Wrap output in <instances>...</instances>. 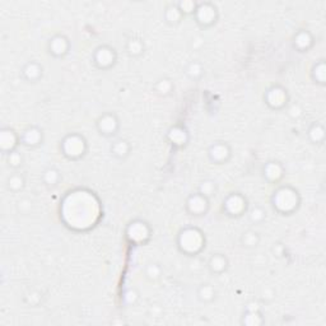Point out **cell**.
I'll list each match as a JSON object with an SVG mask.
<instances>
[{"mask_svg": "<svg viewBox=\"0 0 326 326\" xmlns=\"http://www.w3.org/2000/svg\"><path fill=\"white\" fill-rule=\"evenodd\" d=\"M112 154L118 158H125L129 156L130 144L126 140H118L112 144L111 147Z\"/></svg>", "mask_w": 326, "mask_h": 326, "instance_id": "obj_22", "label": "cell"}, {"mask_svg": "<svg viewBox=\"0 0 326 326\" xmlns=\"http://www.w3.org/2000/svg\"><path fill=\"white\" fill-rule=\"evenodd\" d=\"M264 176L266 180L272 182H277L283 176V167L278 162H269L264 167Z\"/></svg>", "mask_w": 326, "mask_h": 326, "instance_id": "obj_17", "label": "cell"}, {"mask_svg": "<svg viewBox=\"0 0 326 326\" xmlns=\"http://www.w3.org/2000/svg\"><path fill=\"white\" fill-rule=\"evenodd\" d=\"M21 142L27 147H36L42 142V131L39 127H28L21 135Z\"/></svg>", "mask_w": 326, "mask_h": 326, "instance_id": "obj_14", "label": "cell"}, {"mask_svg": "<svg viewBox=\"0 0 326 326\" xmlns=\"http://www.w3.org/2000/svg\"><path fill=\"white\" fill-rule=\"evenodd\" d=\"M172 82L166 78L158 81L157 83H156V85H154L156 92H157L158 94H161V96H168V94L172 92Z\"/></svg>", "mask_w": 326, "mask_h": 326, "instance_id": "obj_27", "label": "cell"}, {"mask_svg": "<svg viewBox=\"0 0 326 326\" xmlns=\"http://www.w3.org/2000/svg\"><path fill=\"white\" fill-rule=\"evenodd\" d=\"M138 298H139V293L136 292L135 289H127L124 293V302L126 305H134Z\"/></svg>", "mask_w": 326, "mask_h": 326, "instance_id": "obj_36", "label": "cell"}, {"mask_svg": "<svg viewBox=\"0 0 326 326\" xmlns=\"http://www.w3.org/2000/svg\"><path fill=\"white\" fill-rule=\"evenodd\" d=\"M18 142H21V136H18L12 129H3L0 133V148L5 154L10 153L15 149Z\"/></svg>", "mask_w": 326, "mask_h": 326, "instance_id": "obj_12", "label": "cell"}, {"mask_svg": "<svg viewBox=\"0 0 326 326\" xmlns=\"http://www.w3.org/2000/svg\"><path fill=\"white\" fill-rule=\"evenodd\" d=\"M48 51L56 58H61L64 55H67L69 51V40L61 35L52 37L48 42Z\"/></svg>", "mask_w": 326, "mask_h": 326, "instance_id": "obj_13", "label": "cell"}, {"mask_svg": "<svg viewBox=\"0 0 326 326\" xmlns=\"http://www.w3.org/2000/svg\"><path fill=\"white\" fill-rule=\"evenodd\" d=\"M168 139L175 145H184L187 142V131L182 126H173L168 131Z\"/></svg>", "mask_w": 326, "mask_h": 326, "instance_id": "obj_19", "label": "cell"}, {"mask_svg": "<svg viewBox=\"0 0 326 326\" xmlns=\"http://www.w3.org/2000/svg\"><path fill=\"white\" fill-rule=\"evenodd\" d=\"M208 156L211 162L217 163V164H222V163L227 162L228 158L231 157L230 145L223 142L214 143V144H211L209 147Z\"/></svg>", "mask_w": 326, "mask_h": 326, "instance_id": "obj_10", "label": "cell"}, {"mask_svg": "<svg viewBox=\"0 0 326 326\" xmlns=\"http://www.w3.org/2000/svg\"><path fill=\"white\" fill-rule=\"evenodd\" d=\"M314 43V39H312L311 34L307 31H299L298 34L294 36V47L299 51H306L311 47Z\"/></svg>", "mask_w": 326, "mask_h": 326, "instance_id": "obj_18", "label": "cell"}, {"mask_svg": "<svg viewBox=\"0 0 326 326\" xmlns=\"http://www.w3.org/2000/svg\"><path fill=\"white\" fill-rule=\"evenodd\" d=\"M161 273H162V269L158 264H149L147 268H145V274L152 281H156L161 277Z\"/></svg>", "mask_w": 326, "mask_h": 326, "instance_id": "obj_33", "label": "cell"}, {"mask_svg": "<svg viewBox=\"0 0 326 326\" xmlns=\"http://www.w3.org/2000/svg\"><path fill=\"white\" fill-rule=\"evenodd\" d=\"M97 129L102 135H115L119 130V119L115 114H105L97 121Z\"/></svg>", "mask_w": 326, "mask_h": 326, "instance_id": "obj_9", "label": "cell"}, {"mask_svg": "<svg viewBox=\"0 0 326 326\" xmlns=\"http://www.w3.org/2000/svg\"><path fill=\"white\" fill-rule=\"evenodd\" d=\"M195 15H197L198 23L203 27H208L214 23L215 19H217V12H215V8L211 4L205 3V4H200L195 9Z\"/></svg>", "mask_w": 326, "mask_h": 326, "instance_id": "obj_11", "label": "cell"}, {"mask_svg": "<svg viewBox=\"0 0 326 326\" xmlns=\"http://www.w3.org/2000/svg\"><path fill=\"white\" fill-rule=\"evenodd\" d=\"M260 242L259 233L255 232L252 230H248L246 232L242 233L241 236V244L246 247H256L257 244Z\"/></svg>", "mask_w": 326, "mask_h": 326, "instance_id": "obj_24", "label": "cell"}, {"mask_svg": "<svg viewBox=\"0 0 326 326\" xmlns=\"http://www.w3.org/2000/svg\"><path fill=\"white\" fill-rule=\"evenodd\" d=\"M215 294H217V292H215L214 287L210 284H202L199 289H198V298L202 302H211L215 298Z\"/></svg>", "mask_w": 326, "mask_h": 326, "instance_id": "obj_21", "label": "cell"}, {"mask_svg": "<svg viewBox=\"0 0 326 326\" xmlns=\"http://www.w3.org/2000/svg\"><path fill=\"white\" fill-rule=\"evenodd\" d=\"M22 74L28 82H37L42 77V67L36 61H30L23 67Z\"/></svg>", "mask_w": 326, "mask_h": 326, "instance_id": "obj_15", "label": "cell"}, {"mask_svg": "<svg viewBox=\"0 0 326 326\" xmlns=\"http://www.w3.org/2000/svg\"><path fill=\"white\" fill-rule=\"evenodd\" d=\"M186 74L190 77L191 79H199L203 76V67L202 64L198 61H193L187 65Z\"/></svg>", "mask_w": 326, "mask_h": 326, "instance_id": "obj_30", "label": "cell"}, {"mask_svg": "<svg viewBox=\"0 0 326 326\" xmlns=\"http://www.w3.org/2000/svg\"><path fill=\"white\" fill-rule=\"evenodd\" d=\"M178 247L187 255H195L205 246V237L198 228H185L180 232L177 240Z\"/></svg>", "mask_w": 326, "mask_h": 326, "instance_id": "obj_1", "label": "cell"}, {"mask_svg": "<svg viewBox=\"0 0 326 326\" xmlns=\"http://www.w3.org/2000/svg\"><path fill=\"white\" fill-rule=\"evenodd\" d=\"M308 136L310 139L315 143V144H320L325 139V129L319 122H314L308 129Z\"/></svg>", "mask_w": 326, "mask_h": 326, "instance_id": "obj_20", "label": "cell"}, {"mask_svg": "<svg viewBox=\"0 0 326 326\" xmlns=\"http://www.w3.org/2000/svg\"><path fill=\"white\" fill-rule=\"evenodd\" d=\"M126 236L131 242H145L151 236V228L145 222L134 221L127 227Z\"/></svg>", "mask_w": 326, "mask_h": 326, "instance_id": "obj_5", "label": "cell"}, {"mask_svg": "<svg viewBox=\"0 0 326 326\" xmlns=\"http://www.w3.org/2000/svg\"><path fill=\"white\" fill-rule=\"evenodd\" d=\"M298 193L289 186H283L275 191L273 195V205L281 213H290L298 206Z\"/></svg>", "mask_w": 326, "mask_h": 326, "instance_id": "obj_2", "label": "cell"}, {"mask_svg": "<svg viewBox=\"0 0 326 326\" xmlns=\"http://www.w3.org/2000/svg\"><path fill=\"white\" fill-rule=\"evenodd\" d=\"M93 60L100 69H109L116 61L115 50L110 46H100L94 52Z\"/></svg>", "mask_w": 326, "mask_h": 326, "instance_id": "obj_6", "label": "cell"}, {"mask_svg": "<svg viewBox=\"0 0 326 326\" xmlns=\"http://www.w3.org/2000/svg\"><path fill=\"white\" fill-rule=\"evenodd\" d=\"M312 76H314V79L317 83L325 84V64H324L323 60L315 65L314 69H312Z\"/></svg>", "mask_w": 326, "mask_h": 326, "instance_id": "obj_31", "label": "cell"}, {"mask_svg": "<svg viewBox=\"0 0 326 326\" xmlns=\"http://www.w3.org/2000/svg\"><path fill=\"white\" fill-rule=\"evenodd\" d=\"M60 180V172L56 168H47L43 173V181L48 186H55Z\"/></svg>", "mask_w": 326, "mask_h": 326, "instance_id": "obj_28", "label": "cell"}, {"mask_svg": "<svg viewBox=\"0 0 326 326\" xmlns=\"http://www.w3.org/2000/svg\"><path fill=\"white\" fill-rule=\"evenodd\" d=\"M215 191V185L214 182L211 181H204L199 187V193L203 194L204 197H206L209 199V197H211Z\"/></svg>", "mask_w": 326, "mask_h": 326, "instance_id": "obj_34", "label": "cell"}, {"mask_svg": "<svg viewBox=\"0 0 326 326\" xmlns=\"http://www.w3.org/2000/svg\"><path fill=\"white\" fill-rule=\"evenodd\" d=\"M265 210H264L261 206L256 205L250 210V219L251 222H254V223H261V222L265 219Z\"/></svg>", "mask_w": 326, "mask_h": 326, "instance_id": "obj_32", "label": "cell"}, {"mask_svg": "<svg viewBox=\"0 0 326 326\" xmlns=\"http://www.w3.org/2000/svg\"><path fill=\"white\" fill-rule=\"evenodd\" d=\"M186 208L193 215L205 214L209 208V199L200 193L193 194L187 199Z\"/></svg>", "mask_w": 326, "mask_h": 326, "instance_id": "obj_8", "label": "cell"}, {"mask_svg": "<svg viewBox=\"0 0 326 326\" xmlns=\"http://www.w3.org/2000/svg\"><path fill=\"white\" fill-rule=\"evenodd\" d=\"M8 163H9V166L17 168V167H19L22 164V156L18 152H10V153H8Z\"/></svg>", "mask_w": 326, "mask_h": 326, "instance_id": "obj_35", "label": "cell"}, {"mask_svg": "<svg viewBox=\"0 0 326 326\" xmlns=\"http://www.w3.org/2000/svg\"><path fill=\"white\" fill-rule=\"evenodd\" d=\"M24 186V178L23 176L19 173H14L8 178V189L12 191H18L21 190L22 187Z\"/></svg>", "mask_w": 326, "mask_h": 326, "instance_id": "obj_29", "label": "cell"}, {"mask_svg": "<svg viewBox=\"0 0 326 326\" xmlns=\"http://www.w3.org/2000/svg\"><path fill=\"white\" fill-rule=\"evenodd\" d=\"M182 12L180 10L177 5H171L168 6L166 9V13H164V17H166V21L168 22L169 24H177L180 23L182 18Z\"/></svg>", "mask_w": 326, "mask_h": 326, "instance_id": "obj_25", "label": "cell"}, {"mask_svg": "<svg viewBox=\"0 0 326 326\" xmlns=\"http://www.w3.org/2000/svg\"><path fill=\"white\" fill-rule=\"evenodd\" d=\"M208 266L211 273L221 274V273H223L224 270H226L227 266H228V260H227V257L224 256V255L214 254L209 259Z\"/></svg>", "mask_w": 326, "mask_h": 326, "instance_id": "obj_16", "label": "cell"}, {"mask_svg": "<svg viewBox=\"0 0 326 326\" xmlns=\"http://www.w3.org/2000/svg\"><path fill=\"white\" fill-rule=\"evenodd\" d=\"M126 50L129 52V55L131 56H139L144 51V45L140 40L138 39H131L129 40V42L126 45Z\"/></svg>", "mask_w": 326, "mask_h": 326, "instance_id": "obj_26", "label": "cell"}, {"mask_svg": "<svg viewBox=\"0 0 326 326\" xmlns=\"http://www.w3.org/2000/svg\"><path fill=\"white\" fill-rule=\"evenodd\" d=\"M223 209L230 215L239 217L244 214V211L247 209V200L244 199L241 194L233 193L228 195L223 202Z\"/></svg>", "mask_w": 326, "mask_h": 326, "instance_id": "obj_4", "label": "cell"}, {"mask_svg": "<svg viewBox=\"0 0 326 326\" xmlns=\"http://www.w3.org/2000/svg\"><path fill=\"white\" fill-rule=\"evenodd\" d=\"M263 323V316L259 312V310H246V314L244 315V319H242V324L254 326L261 325Z\"/></svg>", "mask_w": 326, "mask_h": 326, "instance_id": "obj_23", "label": "cell"}, {"mask_svg": "<svg viewBox=\"0 0 326 326\" xmlns=\"http://www.w3.org/2000/svg\"><path fill=\"white\" fill-rule=\"evenodd\" d=\"M265 101L273 109H282L288 102L287 91L284 88L279 87V85H273L266 92Z\"/></svg>", "mask_w": 326, "mask_h": 326, "instance_id": "obj_7", "label": "cell"}, {"mask_svg": "<svg viewBox=\"0 0 326 326\" xmlns=\"http://www.w3.org/2000/svg\"><path fill=\"white\" fill-rule=\"evenodd\" d=\"M61 149L65 157L70 160H78L84 156L87 151V142L79 134H69L61 143Z\"/></svg>", "mask_w": 326, "mask_h": 326, "instance_id": "obj_3", "label": "cell"}]
</instances>
